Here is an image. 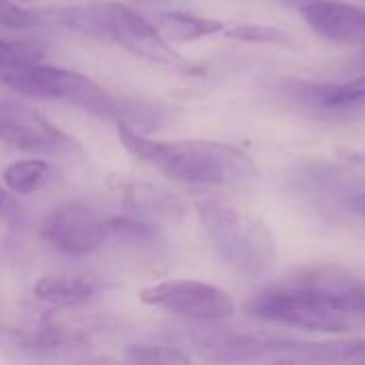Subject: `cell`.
Returning <instances> with one entry per match:
<instances>
[{
    "instance_id": "cell-12",
    "label": "cell",
    "mask_w": 365,
    "mask_h": 365,
    "mask_svg": "<svg viewBox=\"0 0 365 365\" xmlns=\"http://www.w3.org/2000/svg\"><path fill=\"white\" fill-rule=\"evenodd\" d=\"M105 233L122 248L130 250L137 257L145 259H158L165 252V237L163 231L143 220L133 216H113L105 220Z\"/></svg>"
},
{
    "instance_id": "cell-10",
    "label": "cell",
    "mask_w": 365,
    "mask_h": 365,
    "mask_svg": "<svg viewBox=\"0 0 365 365\" xmlns=\"http://www.w3.org/2000/svg\"><path fill=\"white\" fill-rule=\"evenodd\" d=\"M107 184L120 197V201L133 212H139L145 216L171 218V220L182 218L186 212L184 201L158 184L126 178V175H111Z\"/></svg>"
},
{
    "instance_id": "cell-2",
    "label": "cell",
    "mask_w": 365,
    "mask_h": 365,
    "mask_svg": "<svg viewBox=\"0 0 365 365\" xmlns=\"http://www.w3.org/2000/svg\"><path fill=\"white\" fill-rule=\"evenodd\" d=\"M122 145L169 180L190 188H233L257 178L252 156L222 141H158L128 122H118Z\"/></svg>"
},
{
    "instance_id": "cell-19",
    "label": "cell",
    "mask_w": 365,
    "mask_h": 365,
    "mask_svg": "<svg viewBox=\"0 0 365 365\" xmlns=\"http://www.w3.org/2000/svg\"><path fill=\"white\" fill-rule=\"evenodd\" d=\"M124 357L133 364H163L180 365L188 364L190 357L175 346H160V344H130L124 351Z\"/></svg>"
},
{
    "instance_id": "cell-7",
    "label": "cell",
    "mask_w": 365,
    "mask_h": 365,
    "mask_svg": "<svg viewBox=\"0 0 365 365\" xmlns=\"http://www.w3.org/2000/svg\"><path fill=\"white\" fill-rule=\"evenodd\" d=\"M0 141L36 156H75L81 143L28 105H0Z\"/></svg>"
},
{
    "instance_id": "cell-18",
    "label": "cell",
    "mask_w": 365,
    "mask_h": 365,
    "mask_svg": "<svg viewBox=\"0 0 365 365\" xmlns=\"http://www.w3.org/2000/svg\"><path fill=\"white\" fill-rule=\"evenodd\" d=\"M0 26L9 30H30L49 26L47 9H26L11 0H0Z\"/></svg>"
},
{
    "instance_id": "cell-17",
    "label": "cell",
    "mask_w": 365,
    "mask_h": 365,
    "mask_svg": "<svg viewBox=\"0 0 365 365\" xmlns=\"http://www.w3.org/2000/svg\"><path fill=\"white\" fill-rule=\"evenodd\" d=\"M225 34L233 41L242 43H259V45H278V47H297L295 38L276 26L269 24H235L225 28Z\"/></svg>"
},
{
    "instance_id": "cell-6",
    "label": "cell",
    "mask_w": 365,
    "mask_h": 365,
    "mask_svg": "<svg viewBox=\"0 0 365 365\" xmlns=\"http://www.w3.org/2000/svg\"><path fill=\"white\" fill-rule=\"evenodd\" d=\"M139 299L145 306L199 323L225 321L235 310L227 291L199 280H165L141 289Z\"/></svg>"
},
{
    "instance_id": "cell-9",
    "label": "cell",
    "mask_w": 365,
    "mask_h": 365,
    "mask_svg": "<svg viewBox=\"0 0 365 365\" xmlns=\"http://www.w3.org/2000/svg\"><path fill=\"white\" fill-rule=\"evenodd\" d=\"M304 21L319 36L342 43L364 45L365 43V9L338 0H308L299 4Z\"/></svg>"
},
{
    "instance_id": "cell-15",
    "label": "cell",
    "mask_w": 365,
    "mask_h": 365,
    "mask_svg": "<svg viewBox=\"0 0 365 365\" xmlns=\"http://www.w3.org/2000/svg\"><path fill=\"white\" fill-rule=\"evenodd\" d=\"M154 21L167 41H178V43L199 41L203 36L225 32V28H227L225 21H220V19L182 13V11H160L154 15Z\"/></svg>"
},
{
    "instance_id": "cell-8",
    "label": "cell",
    "mask_w": 365,
    "mask_h": 365,
    "mask_svg": "<svg viewBox=\"0 0 365 365\" xmlns=\"http://www.w3.org/2000/svg\"><path fill=\"white\" fill-rule=\"evenodd\" d=\"M43 237L64 255L86 257L105 244V220L83 203H64L47 214L43 222Z\"/></svg>"
},
{
    "instance_id": "cell-4",
    "label": "cell",
    "mask_w": 365,
    "mask_h": 365,
    "mask_svg": "<svg viewBox=\"0 0 365 365\" xmlns=\"http://www.w3.org/2000/svg\"><path fill=\"white\" fill-rule=\"evenodd\" d=\"M2 81L11 90L28 98L64 101L92 115L107 118V120H122V101L113 98L98 83L75 71L36 64L32 60L2 71Z\"/></svg>"
},
{
    "instance_id": "cell-20",
    "label": "cell",
    "mask_w": 365,
    "mask_h": 365,
    "mask_svg": "<svg viewBox=\"0 0 365 365\" xmlns=\"http://www.w3.org/2000/svg\"><path fill=\"white\" fill-rule=\"evenodd\" d=\"M26 62H32V51L30 49H26L24 45L0 38V68L2 71L26 64Z\"/></svg>"
},
{
    "instance_id": "cell-13",
    "label": "cell",
    "mask_w": 365,
    "mask_h": 365,
    "mask_svg": "<svg viewBox=\"0 0 365 365\" xmlns=\"http://www.w3.org/2000/svg\"><path fill=\"white\" fill-rule=\"evenodd\" d=\"M302 98L308 107L321 111H346L365 103V75L338 83H312L302 88Z\"/></svg>"
},
{
    "instance_id": "cell-21",
    "label": "cell",
    "mask_w": 365,
    "mask_h": 365,
    "mask_svg": "<svg viewBox=\"0 0 365 365\" xmlns=\"http://www.w3.org/2000/svg\"><path fill=\"white\" fill-rule=\"evenodd\" d=\"M346 207H349L353 214H357V216H364L365 218V192H359V195H353V197H349V201H346Z\"/></svg>"
},
{
    "instance_id": "cell-5",
    "label": "cell",
    "mask_w": 365,
    "mask_h": 365,
    "mask_svg": "<svg viewBox=\"0 0 365 365\" xmlns=\"http://www.w3.org/2000/svg\"><path fill=\"white\" fill-rule=\"evenodd\" d=\"M103 17H105L107 38L122 45L133 56L182 73L199 71V66L192 64L182 53H178L171 47V43H167L163 32L152 21H148L141 13L120 2H103Z\"/></svg>"
},
{
    "instance_id": "cell-3",
    "label": "cell",
    "mask_w": 365,
    "mask_h": 365,
    "mask_svg": "<svg viewBox=\"0 0 365 365\" xmlns=\"http://www.w3.org/2000/svg\"><path fill=\"white\" fill-rule=\"evenodd\" d=\"M197 216L214 252L233 272L261 280L276 269V237L263 220L216 197L199 199Z\"/></svg>"
},
{
    "instance_id": "cell-22",
    "label": "cell",
    "mask_w": 365,
    "mask_h": 365,
    "mask_svg": "<svg viewBox=\"0 0 365 365\" xmlns=\"http://www.w3.org/2000/svg\"><path fill=\"white\" fill-rule=\"evenodd\" d=\"M9 205H11V199H9L6 190H4V188H0V212H4Z\"/></svg>"
},
{
    "instance_id": "cell-1",
    "label": "cell",
    "mask_w": 365,
    "mask_h": 365,
    "mask_svg": "<svg viewBox=\"0 0 365 365\" xmlns=\"http://www.w3.org/2000/svg\"><path fill=\"white\" fill-rule=\"evenodd\" d=\"M246 312L304 331L346 334L365 325V278L338 265H308L257 293Z\"/></svg>"
},
{
    "instance_id": "cell-14",
    "label": "cell",
    "mask_w": 365,
    "mask_h": 365,
    "mask_svg": "<svg viewBox=\"0 0 365 365\" xmlns=\"http://www.w3.org/2000/svg\"><path fill=\"white\" fill-rule=\"evenodd\" d=\"M96 282L90 276H43L34 284V295L58 308H77L90 302Z\"/></svg>"
},
{
    "instance_id": "cell-11",
    "label": "cell",
    "mask_w": 365,
    "mask_h": 365,
    "mask_svg": "<svg viewBox=\"0 0 365 365\" xmlns=\"http://www.w3.org/2000/svg\"><path fill=\"white\" fill-rule=\"evenodd\" d=\"M306 178L323 190H342L349 195L365 192V154L340 150V160H317L306 169Z\"/></svg>"
},
{
    "instance_id": "cell-24",
    "label": "cell",
    "mask_w": 365,
    "mask_h": 365,
    "mask_svg": "<svg viewBox=\"0 0 365 365\" xmlns=\"http://www.w3.org/2000/svg\"><path fill=\"white\" fill-rule=\"evenodd\" d=\"M359 64H361V66H365V51L361 53V56H359Z\"/></svg>"
},
{
    "instance_id": "cell-16",
    "label": "cell",
    "mask_w": 365,
    "mask_h": 365,
    "mask_svg": "<svg viewBox=\"0 0 365 365\" xmlns=\"http://www.w3.org/2000/svg\"><path fill=\"white\" fill-rule=\"evenodd\" d=\"M51 178V165L41 158H28L11 163L4 173L2 182L13 195H32L43 188Z\"/></svg>"
},
{
    "instance_id": "cell-23",
    "label": "cell",
    "mask_w": 365,
    "mask_h": 365,
    "mask_svg": "<svg viewBox=\"0 0 365 365\" xmlns=\"http://www.w3.org/2000/svg\"><path fill=\"white\" fill-rule=\"evenodd\" d=\"M284 2H293V4L299 6V4H304V2H308V0H284Z\"/></svg>"
}]
</instances>
